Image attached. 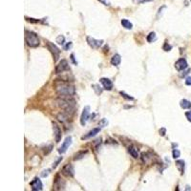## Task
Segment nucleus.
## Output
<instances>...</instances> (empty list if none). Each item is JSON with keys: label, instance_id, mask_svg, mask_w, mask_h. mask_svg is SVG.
I'll list each match as a JSON object with an SVG mask.
<instances>
[{"label": "nucleus", "instance_id": "nucleus-1", "mask_svg": "<svg viewBox=\"0 0 191 191\" xmlns=\"http://www.w3.org/2000/svg\"><path fill=\"white\" fill-rule=\"evenodd\" d=\"M54 87L59 98H73L75 95V86L63 79H56L54 82Z\"/></svg>", "mask_w": 191, "mask_h": 191}, {"label": "nucleus", "instance_id": "nucleus-2", "mask_svg": "<svg viewBox=\"0 0 191 191\" xmlns=\"http://www.w3.org/2000/svg\"><path fill=\"white\" fill-rule=\"evenodd\" d=\"M56 105L58 106L60 109H62V112L66 113L72 117L75 111V101L73 99V98H59L56 100Z\"/></svg>", "mask_w": 191, "mask_h": 191}, {"label": "nucleus", "instance_id": "nucleus-3", "mask_svg": "<svg viewBox=\"0 0 191 191\" xmlns=\"http://www.w3.org/2000/svg\"><path fill=\"white\" fill-rule=\"evenodd\" d=\"M25 41L31 48H37L40 44V40H39L37 35L31 31L25 32Z\"/></svg>", "mask_w": 191, "mask_h": 191}, {"label": "nucleus", "instance_id": "nucleus-4", "mask_svg": "<svg viewBox=\"0 0 191 191\" xmlns=\"http://www.w3.org/2000/svg\"><path fill=\"white\" fill-rule=\"evenodd\" d=\"M46 46L48 50L50 51V53L52 54V56L54 57V61L56 62L57 60L59 59V56H60V50L57 48V47L54 44V43L50 42V41H47L46 42Z\"/></svg>", "mask_w": 191, "mask_h": 191}, {"label": "nucleus", "instance_id": "nucleus-5", "mask_svg": "<svg viewBox=\"0 0 191 191\" xmlns=\"http://www.w3.org/2000/svg\"><path fill=\"white\" fill-rule=\"evenodd\" d=\"M69 69V64H68V61L66 59H61L57 65L56 66L55 69V73L56 74H62L63 72L67 71Z\"/></svg>", "mask_w": 191, "mask_h": 191}, {"label": "nucleus", "instance_id": "nucleus-6", "mask_svg": "<svg viewBox=\"0 0 191 191\" xmlns=\"http://www.w3.org/2000/svg\"><path fill=\"white\" fill-rule=\"evenodd\" d=\"M53 132H54V138L56 143H58L61 140V136H62V132L59 127V125L56 123V121H53Z\"/></svg>", "mask_w": 191, "mask_h": 191}, {"label": "nucleus", "instance_id": "nucleus-7", "mask_svg": "<svg viewBox=\"0 0 191 191\" xmlns=\"http://www.w3.org/2000/svg\"><path fill=\"white\" fill-rule=\"evenodd\" d=\"M89 117H90V107L86 106V107H84L83 111H82V114H81V117H80L81 125L84 126L86 124V122H87L89 120Z\"/></svg>", "mask_w": 191, "mask_h": 191}, {"label": "nucleus", "instance_id": "nucleus-8", "mask_svg": "<svg viewBox=\"0 0 191 191\" xmlns=\"http://www.w3.org/2000/svg\"><path fill=\"white\" fill-rule=\"evenodd\" d=\"M62 174L66 177H73L75 174V169L74 166L70 164H66L65 166L62 168Z\"/></svg>", "mask_w": 191, "mask_h": 191}, {"label": "nucleus", "instance_id": "nucleus-9", "mask_svg": "<svg viewBox=\"0 0 191 191\" xmlns=\"http://www.w3.org/2000/svg\"><path fill=\"white\" fill-rule=\"evenodd\" d=\"M30 185H31L32 189H33L34 191H40V190L43 189V185H42L41 181L38 178H35L33 181L31 182Z\"/></svg>", "mask_w": 191, "mask_h": 191}, {"label": "nucleus", "instance_id": "nucleus-10", "mask_svg": "<svg viewBox=\"0 0 191 191\" xmlns=\"http://www.w3.org/2000/svg\"><path fill=\"white\" fill-rule=\"evenodd\" d=\"M64 187H65V182H64L61 178H59V176L57 175L56 177L55 183H54V189H55V190H61V189H62L63 190Z\"/></svg>", "mask_w": 191, "mask_h": 191}, {"label": "nucleus", "instance_id": "nucleus-11", "mask_svg": "<svg viewBox=\"0 0 191 191\" xmlns=\"http://www.w3.org/2000/svg\"><path fill=\"white\" fill-rule=\"evenodd\" d=\"M72 144V137H67V138L65 139V140L62 143V145H61V147L58 149V152L60 154H63V153H65L67 149L69 148V146Z\"/></svg>", "mask_w": 191, "mask_h": 191}, {"label": "nucleus", "instance_id": "nucleus-12", "mask_svg": "<svg viewBox=\"0 0 191 191\" xmlns=\"http://www.w3.org/2000/svg\"><path fill=\"white\" fill-rule=\"evenodd\" d=\"M187 66H188V64H187V61L185 58H180L179 60L176 61V63H175V68L178 71L185 70Z\"/></svg>", "mask_w": 191, "mask_h": 191}, {"label": "nucleus", "instance_id": "nucleus-13", "mask_svg": "<svg viewBox=\"0 0 191 191\" xmlns=\"http://www.w3.org/2000/svg\"><path fill=\"white\" fill-rule=\"evenodd\" d=\"M87 42H88V44L94 49L99 48V47L101 46L102 43H103L102 40H97V39L93 38V37H87Z\"/></svg>", "mask_w": 191, "mask_h": 191}, {"label": "nucleus", "instance_id": "nucleus-14", "mask_svg": "<svg viewBox=\"0 0 191 191\" xmlns=\"http://www.w3.org/2000/svg\"><path fill=\"white\" fill-rule=\"evenodd\" d=\"M100 83L102 84L103 88L105 90H108V91H110V90L113 89V82L110 80L109 78H102L99 79Z\"/></svg>", "mask_w": 191, "mask_h": 191}, {"label": "nucleus", "instance_id": "nucleus-15", "mask_svg": "<svg viewBox=\"0 0 191 191\" xmlns=\"http://www.w3.org/2000/svg\"><path fill=\"white\" fill-rule=\"evenodd\" d=\"M99 131H100V128H94V129H92L91 131H89L85 136L82 137L81 139L82 140H88L90 138H92V137H95L97 134H99Z\"/></svg>", "mask_w": 191, "mask_h": 191}, {"label": "nucleus", "instance_id": "nucleus-16", "mask_svg": "<svg viewBox=\"0 0 191 191\" xmlns=\"http://www.w3.org/2000/svg\"><path fill=\"white\" fill-rule=\"evenodd\" d=\"M121 56L118 55V54H116V55H114L112 56V58H111V64L114 66H118L121 64Z\"/></svg>", "mask_w": 191, "mask_h": 191}, {"label": "nucleus", "instance_id": "nucleus-17", "mask_svg": "<svg viewBox=\"0 0 191 191\" xmlns=\"http://www.w3.org/2000/svg\"><path fill=\"white\" fill-rule=\"evenodd\" d=\"M176 166H177L178 170L181 172V175H183V173H185V161L183 160H179L176 161Z\"/></svg>", "mask_w": 191, "mask_h": 191}, {"label": "nucleus", "instance_id": "nucleus-18", "mask_svg": "<svg viewBox=\"0 0 191 191\" xmlns=\"http://www.w3.org/2000/svg\"><path fill=\"white\" fill-rule=\"evenodd\" d=\"M180 106H181L183 109H189L191 108V102L187 99H182L180 101Z\"/></svg>", "mask_w": 191, "mask_h": 191}, {"label": "nucleus", "instance_id": "nucleus-19", "mask_svg": "<svg viewBox=\"0 0 191 191\" xmlns=\"http://www.w3.org/2000/svg\"><path fill=\"white\" fill-rule=\"evenodd\" d=\"M129 153H130V155L134 159H138L140 157V154H139L138 149H137L136 147H134V146L129 147Z\"/></svg>", "mask_w": 191, "mask_h": 191}, {"label": "nucleus", "instance_id": "nucleus-20", "mask_svg": "<svg viewBox=\"0 0 191 191\" xmlns=\"http://www.w3.org/2000/svg\"><path fill=\"white\" fill-rule=\"evenodd\" d=\"M121 25H122V27H124L125 29H127V30H131V29L133 28V24L127 19H122Z\"/></svg>", "mask_w": 191, "mask_h": 191}, {"label": "nucleus", "instance_id": "nucleus-21", "mask_svg": "<svg viewBox=\"0 0 191 191\" xmlns=\"http://www.w3.org/2000/svg\"><path fill=\"white\" fill-rule=\"evenodd\" d=\"M87 153H88V151H80V152H78L77 154L75 155L74 160H75V161L81 160L82 158H84L85 155H87Z\"/></svg>", "mask_w": 191, "mask_h": 191}, {"label": "nucleus", "instance_id": "nucleus-22", "mask_svg": "<svg viewBox=\"0 0 191 191\" xmlns=\"http://www.w3.org/2000/svg\"><path fill=\"white\" fill-rule=\"evenodd\" d=\"M146 39H147V41H148L149 43H152V42H154V41H156L157 35H156V34L154 33V32H151V33H150L148 35H147Z\"/></svg>", "mask_w": 191, "mask_h": 191}, {"label": "nucleus", "instance_id": "nucleus-23", "mask_svg": "<svg viewBox=\"0 0 191 191\" xmlns=\"http://www.w3.org/2000/svg\"><path fill=\"white\" fill-rule=\"evenodd\" d=\"M150 159H151V156L149 155V153L143 152V153L142 154V160L143 163H147V161H148Z\"/></svg>", "mask_w": 191, "mask_h": 191}, {"label": "nucleus", "instance_id": "nucleus-24", "mask_svg": "<svg viewBox=\"0 0 191 191\" xmlns=\"http://www.w3.org/2000/svg\"><path fill=\"white\" fill-rule=\"evenodd\" d=\"M56 41L57 42V44H59V45H64V42H65V37H64L62 35H58V37H56Z\"/></svg>", "mask_w": 191, "mask_h": 191}, {"label": "nucleus", "instance_id": "nucleus-25", "mask_svg": "<svg viewBox=\"0 0 191 191\" xmlns=\"http://www.w3.org/2000/svg\"><path fill=\"white\" fill-rule=\"evenodd\" d=\"M172 156L174 159H178L180 156H181V152L178 149H173L172 151Z\"/></svg>", "mask_w": 191, "mask_h": 191}, {"label": "nucleus", "instance_id": "nucleus-26", "mask_svg": "<svg viewBox=\"0 0 191 191\" xmlns=\"http://www.w3.org/2000/svg\"><path fill=\"white\" fill-rule=\"evenodd\" d=\"M163 49L164 50L165 52H169L170 50L172 49V46L171 45H169L167 42H165L164 43V47H163Z\"/></svg>", "mask_w": 191, "mask_h": 191}, {"label": "nucleus", "instance_id": "nucleus-27", "mask_svg": "<svg viewBox=\"0 0 191 191\" xmlns=\"http://www.w3.org/2000/svg\"><path fill=\"white\" fill-rule=\"evenodd\" d=\"M121 95L123 97L124 99H128V100H133L134 99L132 98V97H129L128 95H126V94L124 93V92H121Z\"/></svg>", "mask_w": 191, "mask_h": 191}, {"label": "nucleus", "instance_id": "nucleus-28", "mask_svg": "<svg viewBox=\"0 0 191 191\" xmlns=\"http://www.w3.org/2000/svg\"><path fill=\"white\" fill-rule=\"evenodd\" d=\"M107 124H108V121H107L106 120H104V118H103L102 121H99V125L102 126V127H104V126H106Z\"/></svg>", "mask_w": 191, "mask_h": 191}, {"label": "nucleus", "instance_id": "nucleus-29", "mask_svg": "<svg viewBox=\"0 0 191 191\" xmlns=\"http://www.w3.org/2000/svg\"><path fill=\"white\" fill-rule=\"evenodd\" d=\"M61 161H62V157H61V158H59L58 160H57V161H56V163L54 164V165H53V168H56V166H57V165H58V164L60 163Z\"/></svg>", "mask_w": 191, "mask_h": 191}, {"label": "nucleus", "instance_id": "nucleus-30", "mask_svg": "<svg viewBox=\"0 0 191 191\" xmlns=\"http://www.w3.org/2000/svg\"><path fill=\"white\" fill-rule=\"evenodd\" d=\"M185 117H186L187 120H188V121L191 122V111H188V112L185 113Z\"/></svg>", "mask_w": 191, "mask_h": 191}, {"label": "nucleus", "instance_id": "nucleus-31", "mask_svg": "<svg viewBox=\"0 0 191 191\" xmlns=\"http://www.w3.org/2000/svg\"><path fill=\"white\" fill-rule=\"evenodd\" d=\"M72 45H73V44H72V42H69V43H67V44H66L65 46H64V50H66V51H67V50L71 49Z\"/></svg>", "mask_w": 191, "mask_h": 191}, {"label": "nucleus", "instance_id": "nucleus-32", "mask_svg": "<svg viewBox=\"0 0 191 191\" xmlns=\"http://www.w3.org/2000/svg\"><path fill=\"white\" fill-rule=\"evenodd\" d=\"M185 84H186V85H191V78H190V77L186 78V79H185Z\"/></svg>", "mask_w": 191, "mask_h": 191}, {"label": "nucleus", "instance_id": "nucleus-33", "mask_svg": "<svg viewBox=\"0 0 191 191\" xmlns=\"http://www.w3.org/2000/svg\"><path fill=\"white\" fill-rule=\"evenodd\" d=\"M165 133H166V130H165L164 128L160 129V134H161V136H164V135H165Z\"/></svg>", "mask_w": 191, "mask_h": 191}, {"label": "nucleus", "instance_id": "nucleus-34", "mask_svg": "<svg viewBox=\"0 0 191 191\" xmlns=\"http://www.w3.org/2000/svg\"><path fill=\"white\" fill-rule=\"evenodd\" d=\"M99 2H101V3H103L104 5H108V2L106 1V0H99Z\"/></svg>", "mask_w": 191, "mask_h": 191}]
</instances>
